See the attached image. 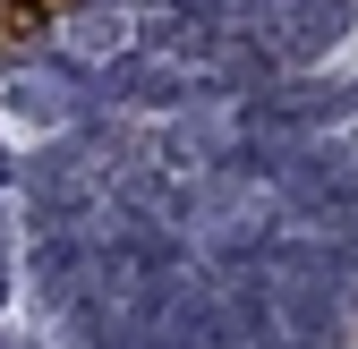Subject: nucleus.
<instances>
[{"label": "nucleus", "instance_id": "nucleus-2", "mask_svg": "<svg viewBox=\"0 0 358 349\" xmlns=\"http://www.w3.org/2000/svg\"><path fill=\"white\" fill-rule=\"evenodd\" d=\"M0 349H26V341H0Z\"/></svg>", "mask_w": 358, "mask_h": 349}, {"label": "nucleus", "instance_id": "nucleus-3", "mask_svg": "<svg viewBox=\"0 0 358 349\" xmlns=\"http://www.w3.org/2000/svg\"><path fill=\"white\" fill-rule=\"evenodd\" d=\"M0 170H9V162H0Z\"/></svg>", "mask_w": 358, "mask_h": 349}, {"label": "nucleus", "instance_id": "nucleus-1", "mask_svg": "<svg viewBox=\"0 0 358 349\" xmlns=\"http://www.w3.org/2000/svg\"><path fill=\"white\" fill-rule=\"evenodd\" d=\"M52 9H60V0H0V52H9L17 34H34L43 17H52Z\"/></svg>", "mask_w": 358, "mask_h": 349}]
</instances>
